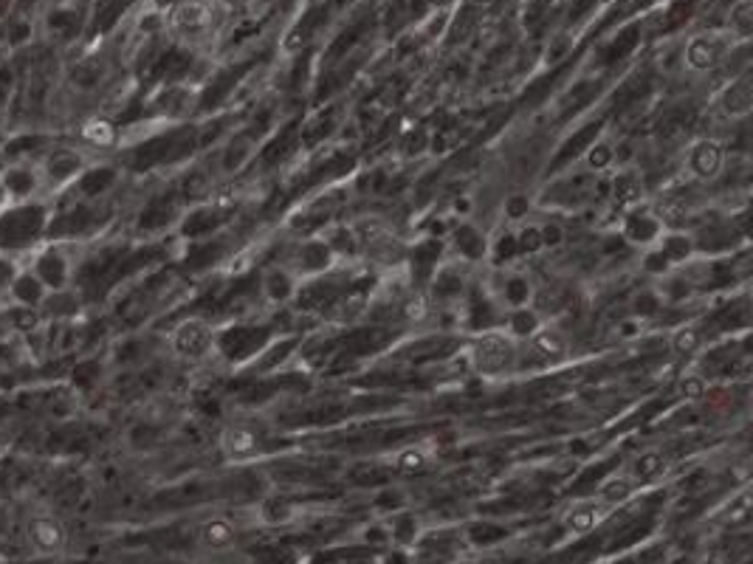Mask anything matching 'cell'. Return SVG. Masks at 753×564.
I'll return each mask as SVG.
<instances>
[{
  "instance_id": "6da1fadb",
  "label": "cell",
  "mask_w": 753,
  "mask_h": 564,
  "mask_svg": "<svg viewBox=\"0 0 753 564\" xmlns=\"http://www.w3.org/2000/svg\"><path fill=\"white\" fill-rule=\"evenodd\" d=\"M471 361H474V367L485 375L511 373L516 364V342L508 333L488 330L471 342Z\"/></svg>"
},
{
  "instance_id": "7a4b0ae2",
  "label": "cell",
  "mask_w": 753,
  "mask_h": 564,
  "mask_svg": "<svg viewBox=\"0 0 753 564\" xmlns=\"http://www.w3.org/2000/svg\"><path fill=\"white\" fill-rule=\"evenodd\" d=\"M212 342H214V333H212V325L206 322V319H183V322L173 330L170 336V347L173 353L183 361H201L209 356L212 350Z\"/></svg>"
},
{
  "instance_id": "3957f363",
  "label": "cell",
  "mask_w": 753,
  "mask_h": 564,
  "mask_svg": "<svg viewBox=\"0 0 753 564\" xmlns=\"http://www.w3.org/2000/svg\"><path fill=\"white\" fill-rule=\"evenodd\" d=\"M731 49L728 37H722L717 32H705V35H695L688 42H686V51H683V63L688 71L695 73H709L714 71L717 66H722V59H726Z\"/></svg>"
},
{
  "instance_id": "277c9868",
  "label": "cell",
  "mask_w": 753,
  "mask_h": 564,
  "mask_svg": "<svg viewBox=\"0 0 753 564\" xmlns=\"http://www.w3.org/2000/svg\"><path fill=\"white\" fill-rule=\"evenodd\" d=\"M85 173V156L74 147H57L51 150L43 161L40 170V184L49 189H59L68 187L74 178H80Z\"/></svg>"
},
{
  "instance_id": "5b68a950",
  "label": "cell",
  "mask_w": 753,
  "mask_h": 564,
  "mask_svg": "<svg viewBox=\"0 0 753 564\" xmlns=\"http://www.w3.org/2000/svg\"><path fill=\"white\" fill-rule=\"evenodd\" d=\"M686 166H688L691 178L709 184V181L719 178L722 166H726V147H722L717 139H711V135H703V139H697L688 147Z\"/></svg>"
},
{
  "instance_id": "8992f818",
  "label": "cell",
  "mask_w": 753,
  "mask_h": 564,
  "mask_svg": "<svg viewBox=\"0 0 753 564\" xmlns=\"http://www.w3.org/2000/svg\"><path fill=\"white\" fill-rule=\"evenodd\" d=\"M173 32L183 40H201L212 32V6L204 0H181L173 9Z\"/></svg>"
},
{
  "instance_id": "52a82bcc",
  "label": "cell",
  "mask_w": 753,
  "mask_h": 564,
  "mask_svg": "<svg viewBox=\"0 0 753 564\" xmlns=\"http://www.w3.org/2000/svg\"><path fill=\"white\" fill-rule=\"evenodd\" d=\"M26 537H28V542H32L35 551L43 553V556H54V553H59L66 547L63 525H59L54 516H45V514L32 516V520H28Z\"/></svg>"
},
{
  "instance_id": "ba28073f",
  "label": "cell",
  "mask_w": 753,
  "mask_h": 564,
  "mask_svg": "<svg viewBox=\"0 0 753 564\" xmlns=\"http://www.w3.org/2000/svg\"><path fill=\"white\" fill-rule=\"evenodd\" d=\"M719 113L736 121V119H748L750 111H753V80L748 73L736 76L734 82H728L726 88H722L719 94Z\"/></svg>"
},
{
  "instance_id": "9c48e42d",
  "label": "cell",
  "mask_w": 753,
  "mask_h": 564,
  "mask_svg": "<svg viewBox=\"0 0 753 564\" xmlns=\"http://www.w3.org/2000/svg\"><path fill=\"white\" fill-rule=\"evenodd\" d=\"M664 232H666V223L657 215H649V212H633V215L626 218V226H624V237L629 243H635V246H643V249L657 246V240Z\"/></svg>"
},
{
  "instance_id": "30bf717a",
  "label": "cell",
  "mask_w": 753,
  "mask_h": 564,
  "mask_svg": "<svg viewBox=\"0 0 753 564\" xmlns=\"http://www.w3.org/2000/svg\"><path fill=\"white\" fill-rule=\"evenodd\" d=\"M221 449L229 460H249L260 452V437L249 426H226L221 432Z\"/></svg>"
},
{
  "instance_id": "8fae6325",
  "label": "cell",
  "mask_w": 753,
  "mask_h": 564,
  "mask_svg": "<svg viewBox=\"0 0 753 564\" xmlns=\"http://www.w3.org/2000/svg\"><path fill=\"white\" fill-rule=\"evenodd\" d=\"M299 294V280L283 266H274L263 277V297L271 305H285Z\"/></svg>"
},
{
  "instance_id": "7c38bea8",
  "label": "cell",
  "mask_w": 753,
  "mask_h": 564,
  "mask_svg": "<svg viewBox=\"0 0 753 564\" xmlns=\"http://www.w3.org/2000/svg\"><path fill=\"white\" fill-rule=\"evenodd\" d=\"M254 156H257V139L240 133V135H235V139L223 147L221 170H223L226 175H237V173H243L245 166L254 161Z\"/></svg>"
},
{
  "instance_id": "4fadbf2b",
  "label": "cell",
  "mask_w": 753,
  "mask_h": 564,
  "mask_svg": "<svg viewBox=\"0 0 753 564\" xmlns=\"http://www.w3.org/2000/svg\"><path fill=\"white\" fill-rule=\"evenodd\" d=\"M542 328V313L533 308V305H516V308H508V319H505V333L514 342H528L536 330Z\"/></svg>"
},
{
  "instance_id": "5bb4252c",
  "label": "cell",
  "mask_w": 753,
  "mask_h": 564,
  "mask_svg": "<svg viewBox=\"0 0 753 564\" xmlns=\"http://www.w3.org/2000/svg\"><path fill=\"white\" fill-rule=\"evenodd\" d=\"M12 297L18 299L20 308H37V305H43L45 297H49V288H45V282L37 277L35 268H28L12 280Z\"/></svg>"
},
{
  "instance_id": "9a60e30c",
  "label": "cell",
  "mask_w": 753,
  "mask_h": 564,
  "mask_svg": "<svg viewBox=\"0 0 753 564\" xmlns=\"http://www.w3.org/2000/svg\"><path fill=\"white\" fill-rule=\"evenodd\" d=\"M638 480L633 475H612L602 483V489H598V502L607 508H616V506H624V502H629L635 497L638 491Z\"/></svg>"
},
{
  "instance_id": "2e32d148",
  "label": "cell",
  "mask_w": 753,
  "mask_h": 564,
  "mask_svg": "<svg viewBox=\"0 0 753 564\" xmlns=\"http://www.w3.org/2000/svg\"><path fill=\"white\" fill-rule=\"evenodd\" d=\"M657 249H660V254L666 257L669 266H680V263L691 260V254H695V240H691V235L671 228V232L660 235Z\"/></svg>"
},
{
  "instance_id": "e0dca14e",
  "label": "cell",
  "mask_w": 753,
  "mask_h": 564,
  "mask_svg": "<svg viewBox=\"0 0 753 564\" xmlns=\"http://www.w3.org/2000/svg\"><path fill=\"white\" fill-rule=\"evenodd\" d=\"M528 342L533 347V353H540L547 361H559V359L567 356V350H571V344H567V339H564V333H559L556 328H545V325L536 330Z\"/></svg>"
},
{
  "instance_id": "ac0fdd59",
  "label": "cell",
  "mask_w": 753,
  "mask_h": 564,
  "mask_svg": "<svg viewBox=\"0 0 753 564\" xmlns=\"http://www.w3.org/2000/svg\"><path fill=\"white\" fill-rule=\"evenodd\" d=\"M235 539H237V525L232 520H226V516H212V520L201 525V542L212 547V551H223V547L235 545Z\"/></svg>"
},
{
  "instance_id": "d6986e66",
  "label": "cell",
  "mask_w": 753,
  "mask_h": 564,
  "mask_svg": "<svg viewBox=\"0 0 753 564\" xmlns=\"http://www.w3.org/2000/svg\"><path fill=\"white\" fill-rule=\"evenodd\" d=\"M607 508L602 506L598 499L593 502H581V506H573L571 511L564 514V528L573 530V533H590L595 530V525L602 522V514Z\"/></svg>"
},
{
  "instance_id": "ffe728a7",
  "label": "cell",
  "mask_w": 753,
  "mask_h": 564,
  "mask_svg": "<svg viewBox=\"0 0 753 564\" xmlns=\"http://www.w3.org/2000/svg\"><path fill=\"white\" fill-rule=\"evenodd\" d=\"M35 271H37V277L45 282V288H49V291H54V288H59L63 282H68V260L57 257L54 251H45L40 260H37Z\"/></svg>"
},
{
  "instance_id": "44dd1931",
  "label": "cell",
  "mask_w": 753,
  "mask_h": 564,
  "mask_svg": "<svg viewBox=\"0 0 753 564\" xmlns=\"http://www.w3.org/2000/svg\"><path fill=\"white\" fill-rule=\"evenodd\" d=\"M612 195H616V201H618L621 206L638 204L640 195H643V181H640V175L633 173V170H621L616 178H612Z\"/></svg>"
},
{
  "instance_id": "7402d4cb",
  "label": "cell",
  "mask_w": 753,
  "mask_h": 564,
  "mask_svg": "<svg viewBox=\"0 0 753 564\" xmlns=\"http://www.w3.org/2000/svg\"><path fill=\"white\" fill-rule=\"evenodd\" d=\"M664 468H666V457H664V452H657V449H647V452H640V454L635 457L633 471H629V475H633L638 483H649V480L660 477V471H664Z\"/></svg>"
},
{
  "instance_id": "603a6c76",
  "label": "cell",
  "mask_w": 753,
  "mask_h": 564,
  "mask_svg": "<svg viewBox=\"0 0 753 564\" xmlns=\"http://www.w3.org/2000/svg\"><path fill=\"white\" fill-rule=\"evenodd\" d=\"M703 342H705V336H703V330L697 328V325H683V328H678L671 333V339H669V344H671V350L678 356H695V353H700L703 350Z\"/></svg>"
},
{
  "instance_id": "cb8c5ba5",
  "label": "cell",
  "mask_w": 753,
  "mask_h": 564,
  "mask_svg": "<svg viewBox=\"0 0 753 564\" xmlns=\"http://www.w3.org/2000/svg\"><path fill=\"white\" fill-rule=\"evenodd\" d=\"M82 139H85L90 147H99V150L113 147V144H116V127H113V121H107V119H90L88 125L82 127Z\"/></svg>"
},
{
  "instance_id": "d4e9b609",
  "label": "cell",
  "mask_w": 753,
  "mask_h": 564,
  "mask_svg": "<svg viewBox=\"0 0 753 564\" xmlns=\"http://www.w3.org/2000/svg\"><path fill=\"white\" fill-rule=\"evenodd\" d=\"M291 516H294V508H291V502L283 497H268L263 499V506H260V520L266 525H285Z\"/></svg>"
},
{
  "instance_id": "484cf974",
  "label": "cell",
  "mask_w": 753,
  "mask_h": 564,
  "mask_svg": "<svg viewBox=\"0 0 753 564\" xmlns=\"http://www.w3.org/2000/svg\"><path fill=\"white\" fill-rule=\"evenodd\" d=\"M426 466H429V454H426L423 446H409V449L395 454V468L409 471V475L412 471H423Z\"/></svg>"
},
{
  "instance_id": "4316f807",
  "label": "cell",
  "mask_w": 753,
  "mask_h": 564,
  "mask_svg": "<svg viewBox=\"0 0 753 564\" xmlns=\"http://www.w3.org/2000/svg\"><path fill=\"white\" fill-rule=\"evenodd\" d=\"M516 246H519V251H525V254H540V251H545V243H542V235H540V223H525L516 232Z\"/></svg>"
},
{
  "instance_id": "83f0119b",
  "label": "cell",
  "mask_w": 753,
  "mask_h": 564,
  "mask_svg": "<svg viewBox=\"0 0 753 564\" xmlns=\"http://www.w3.org/2000/svg\"><path fill=\"white\" fill-rule=\"evenodd\" d=\"M750 28H753V12H750L748 0H742V4L736 6V12L731 14V32L740 37V40H748V37H750Z\"/></svg>"
},
{
  "instance_id": "f1b7e54d",
  "label": "cell",
  "mask_w": 753,
  "mask_h": 564,
  "mask_svg": "<svg viewBox=\"0 0 753 564\" xmlns=\"http://www.w3.org/2000/svg\"><path fill=\"white\" fill-rule=\"evenodd\" d=\"M612 161H616V150H612L607 142L593 144L587 150V164L593 166V170H607V166H612Z\"/></svg>"
},
{
  "instance_id": "f546056e",
  "label": "cell",
  "mask_w": 753,
  "mask_h": 564,
  "mask_svg": "<svg viewBox=\"0 0 753 564\" xmlns=\"http://www.w3.org/2000/svg\"><path fill=\"white\" fill-rule=\"evenodd\" d=\"M540 235L545 249H559L564 243V226L559 220H550V223H540Z\"/></svg>"
},
{
  "instance_id": "4dcf8cb0",
  "label": "cell",
  "mask_w": 753,
  "mask_h": 564,
  "mask_svg": "<svg viewBox=\"0 0 753 564\" xmlns=\"http://www.w3.org/2000/svg\"><path fill=\"white\" fill-rule=\"evenodd\" d=\"M531 297V288L525 280H514L505 285V299H508V308H516V305H528Z\"/></svg>"
},
{
  "instance_id": "1f68e13d",
  "label": "cell",
  "mask_w": 753,
  "mask_h": 564,
  "mask_svg": "<svg viewBox=\"0 0 753 564\" xmlns=\"http://www.w3.org/2000/svg\"><path fill=\"white\" fill-rule=\"evenodd\" d=\"M454 243H457V249H460V254H463V257H474V254H471V243H485V240H483L480 232H474L471 226H463V228H460V232L454 235Z\"/></svg>"
},
{
  "instance_id": "d6a6232c",
  "label": "cell",
  "mask_w": 753,
  "mask_h": 564,
  "mask_svg": "<svg viewBox=\"0 0 753 564\" xmlns=\"http://www.w3.org/2000/svg\"><path fill=\"white\" fill-rule=\"evenodd\" d=\"M531 212V201L528 195H511L508 201H505V215H508L511 220H522Z\"/></svg>"
},
{
  "instance_id": "836d02e7",
  "label": "cell",
  "mask_w": 753,
  "mask_h": 564,
  "mask_svg": "<svg viewBox=\"0 0 753 564\" xmlns=\"http://www.w3.org/2000/svg\"><path fill=\"white\" fill-rule=\"evenodd\" d=\"M404 313H407V319H412V322H421V319L429 313V305H426L423 297H409L404 302Z\"/></svg>"
},
{
  "instance_id": "e575fe53",
  "label": "cell",
  "mask_w": 753,
  "mask_h": 564,
  "mask_svg": "<svg viewBox=\"0 0 753 564\" xmlns=\"http://www.w3.org/2000/svg\"><path fill=\"white\" fill-rule=\"evenodd\" d=\"M243 4H245V0H218V6H221V9H229V12L240 9Z\"/></svg>"
},
{
  "instance_id": "d590c367",
  "label": "cell",
  "mask_w": 753,
  "mask_h": 564,
  "mask_svg": "<svg viewBox=\"0 0 753 564\" xmlns=\"http://www.w3.org/2000/svg\"><path fill=\"white\" fill-rule=\"evenodd\" d=\"M9 4H12V0H0V14H6V9H9Z\"/></svg>"
}]
</instances>
